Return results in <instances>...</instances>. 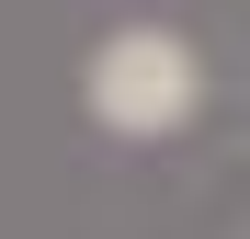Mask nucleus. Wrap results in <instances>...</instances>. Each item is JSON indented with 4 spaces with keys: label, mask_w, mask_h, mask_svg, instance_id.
<instances>
[{
    "label": "nucleus",
    "mask_w": 250,
    "mask_h": 239,
    "mask_svg": "<svg viewBox=\"0 0 250 239\" xmlns=\"http://www.w3.org/2000/svg\"><path fill=\"white\" fill-rule=\"evenodd\" d=\"M80 103H91V126H114V137H182L193 103H205V57L171 23H114L91 46V68H80Z\"/></svg>",
    "instance_id": "f257e3e1"
}]
</instances>
